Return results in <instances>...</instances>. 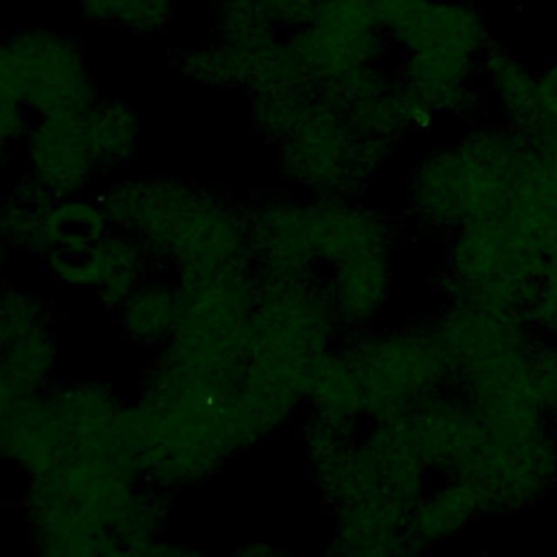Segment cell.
Instances as JSON below:
<instances>
[{
  "label": "cell",
  "mask_w": 557,
  "mask_h": 557,
  "mask_svg": "<svg viewBox=\"0 0 557 557\" xmlns=\"http://www.w3.org/2000/svg\"><path fill=\"white\" fill-rule=\"evenodd\" d=\"M537 85H540V91H557V57L548 59L537 70Z\"/></svg>",
  "instance_id": "33"
},
{
  "label": "cell",
  "mask_w": 557,
  "mask_h": 557,
  "mask_svg": "<svg viewBox=\"0 0 557 557\" xmlns=\"http://www.w3.org/2000/svg\"><path fill=\"white\" fill-rule=\"evenodd\" d=\"M39 557H126V544L100 542V544H83V546H65V548H41Z\"/></svg>",
  "instance_id": "31"
},
{
  "label": "cell",
  "mask_w": 557,
  "mask_h": 557,
  "mask_svg": "<svg viewBox=\"0 0 557 557\" xmlns=\"http://www.w3.org/2000/svg\"><path fill=\"white\" fill-rule=\"evenodd\" d=\"M453 479L474 492L483 513L535 505L557 481L555 426L487 431L481 448Z\"/></svg>",
  "instance_id": "6"
},
{
  "label": "cell",
  "mask_w": 557,
  "mask_h": 557,
  "mask_svg": "<svg viewBox=\"0 0 557 557\" xmlns=\"http://www.w3.org/2000/svg\"><path fill=\"white\" fill-rule=\"evenodd\" d=\"M152 265L154 259L137 239L113 228L87 252L46 268L59 283L96 292L100 302L117 309L152 274Z\"/></svg>",
  "instance_id": "13"
},
{
  "label": "cell",
  "mask_w": 557,
  "mask_h": 557,
  "mask_svg": "<svg viewBox=\"0 0 557 557\" xmlns=\"http://www.w3.org/2000/svg\"><path fill=\"white\" fill-rule=\"evenodd\" d=\"M429 2L431 0H374L376 22L392 46L416 22Z\"/></svg>",
  "instance_id": "29"
},
{
  "label": "cell",
  "mask_w": 557,
  "mask_h": 557,
  "mask_svg": "<svg viewBox=\"0 0 557 557\" xmlns=\"http://www.w3.org/2000/svg\"><path fill=\"white\" fill-rule=\"evenodd\" d=\"M542 122L557 124V91H540Z\"/></svg>",
  "instance_id": "34"
},
{
  "label": "cell",
  "mask_w": 557,
  "mask_h": 557,
  "mask_svg": "<svg viewBox=\"0 0 557 557\" xmlns=\"http://www.w3.org/2000/svg\"><path fill=\"white\" fill-rule=\"evenodd\" d=\"M527 376L531 389L550 420L557 426V344L537 339L531 344L527 355Z\"/></svg>",
  "instance_id": "27"
},
{
  "label": "cell",
  "mask_w": 557,
  "mask_h": 557,
  "mask_svg": "<svg viewBox=\"0 0 557 557\" xmlns=\"http://www.w3.org/2000/svg\"><path fill=\"white\" fill-rule=\"evenodd\" d=\"M309 237L318 274L352 257L392 255L398 226L387 213L361 200L309 198Z\"/></svg>",
  "instance_id": "12"
},
{
  "label": "cell",
  "mask_w": 557,
  "mask_h": 557,
  "mask_svg": "<svg viewBox=\"0 0 557 557\" xmlns=\"http://www.w3.org/2000/svg\"><path fill=\"white\" fill-rule=\"evenodd\" d=\"M7 250H11V244H9V239H7V235H4V228H2V224H0V265H2V261H4Z\"/></svg>",
  "instance_id": "35"
},
{
  "label": "cell",
  "mask_w": 557,
  "mask_h": 557,
  "mask_svg": "<svg viewBox=\"0 0 557 557\" xmlns=\"http://www.w3.org/2000/svg\"><path fill=\"white\" fill-rule=\"evenodd\" d=\"M263 17L285 35L311 24L320 0H255Z\"/></svg>",
  "instance_id": "28"
},
{
  "label": "cell",
  "mask_w": 557,
  "mask_h": 557,
  "mask_svg": "<svg viewBox=\"0 0 557 557\" xmlns=\"http://www.w3.org/2000/svg\"><path fill=\"white\" fill-rule=\"evenodd\" d=\"M305 400L311 405V418L333 426L357 429L366 418L359 381L339 350H326L313 361Z\"/></svg>",
  "instance_id": "18"
},
{
  "label": "cell",
  "mask_w": 557,
  "mask_h": 557,
  "mask_svg": "<svg viewBox=\"0 0 557 557\" xmlns=\"http://www.w3.org/2000/svg\"><path fill=\"white\" fill-rule=\"evenodd\" d=\"M200 2H218V4H220L222 0H200Z\"/></svg>",
  "instance_id": "37"
},
{
  "label": "cell",
  "mask_w": 557,
  "mask_h": 557,
  "mask_svg": "<svg viewBox=\"0 0 557 557\" xmlns=\"http://www.w3.org/2000/svg\"><path fill=\"white\" fill-rule=\"evenodd\" d=\"M537 339L557 344V246L548 252L535 292L522 313Z\"/></svg>",
  "instance_id": "26"
},
{
  "label": "cell",
  "mask_w": 557,
  "mask_h": 557,
  "mask_svg": "<svg viewBox=\"0 0 557 557\" xmlns=\"http://www.w3.org/2000/svg\"><path fill=\"white\" fill-rule=\"evenodd\" d=\"M4 41L28 113L74 115L98 100L83 48L67 35L50 28H22Z\"/></svg>",
  "instance_id": "8"
},
{
  "label": "cell",
  "mask_w": 557,
  "mask_h": 557,
  "mask_svg": "<svg viewBox=\"0 0 557 557\" xmlns=\"http://www.w3.org/2000/svg\"><path fill=\"white\" fill-rule=\"evenodd\" d=\"M85 115L104 172L133 163L139 150V120L135 111L120 100H96Z\"/></svg>",
  "instance_id": "21"
},
{
  "label": "cell",
  "mask_w": 557,
  "mask_h": 557,
  "mask_svg": "<svg viewBox=\"0 0 557 557\" xmlns=\"http://www.w3.org/2000/svg\"><path fill=\"white\" fill-rule=\"evenodd\" d=\"M555 246L557 215L507 205L448 237L437 289L448 305L492 307L522 318Z\"/></svg>",
  "instance_id": "3"
},
{
  "label": "cell",
  "mask_w": 557,
  "mask_h": 557,
  "mask_svg": "<svg viewBox=\"0 0 557 557\" xmlns=\"http://www.w3.org/2000/svg\"><path fill=\"white\" fill-rule=\"evenodd\" d=\"M28 126L30 113L22 98L13 57L7 41H0V146L7 148L13 139L24 137Z\"/></svg>",
  "instance_id": "25"
},
{
  "label": "cell",
  "mask_w": 557,
  "mask_h": 557,
  "mask_svg": "<svg viewBox=\"0 0 557 557\" xmlns=\"http://www.w3.org/2000/svg\"><path fill=\"white\" fill-rule=\"evenodd\" d=\"M339 352L359 381L370 420L398 416L437 392L453 389V361L433 322L370 326L352 333Z\"/></svg>",
  "instance_id": "4"
},
{
  "label": "cell",
  "mask_w": 557,
  "mask_h": 557,
  "mask_svg": "<svg viewBox=\"0 0 557 557\" xmlns=\"http://www.w3.org/2000/svg\"><path fill=\"white\" fill-rule=\"evenodd\" d=\"M30 398L33 396H26L20 389H15L11 385V381L0 372V457H4L11 431H13L15 422H17L24 405Z\"/></svg>",
  "instance_id": "30"
},
{
  "label": "cell",
  "mask_w": 557,
  "mask_h": 557,
  "mask_svg": "<svg viewBox=\"0 0 557 557\" xmlns=\"http://www.w3.org/2000/svg\"><path fill=\"white\" fill-rule=\"evenodd\" d=\"M57 368L50 311L30 292L0 289V372L15 389L37 396L48 389Z\"/></svg>",
  "instance_id": "10"
},
{
  "label": "cell",
  "mask_w": 557,
  "mask_h": 557,
  "mask_svg": "<svg viewBox=\"0 0 557 557\" xmlns=\"http://www.w3.org/2000/svg\"><path fill=\"white\" fill-rule=\"evenodd\" d=\"M392 255H361L326 270L322 281L342 329L350 333L379 322L392 298Z\"/></svg>",
  "instance_id": "15"
},
{
  "label": "cell",
  "mask_w": 557,
  "mask_h": 557,
  "mask_svg": "<svg viewBox=\"0 0 557 557\" xmlns=\"http://www.w3.org/2000/svg\"><path fill=\"white\" fill-rule=\"evenodd\" d=\"M228 557H281L272 544L255 542V544H242L231 550Z\"/></svg>",
  "instance_id": "32"
},
{
  "label": "cell",
  "mask_w": 557,
  "mask_h": 557,
  "mask_svg": "<svg viewBox=\"0 0 557 557\" xmlns=\"http://www.w3.org/2000/svg\"><path fill=\"white\" fill-rule=\"evenodd\" d=\"M78 13L91 24L126 28L152 37L163 33L176 13V0H74Z\"/></svg>",
  "instance_id": "22"
},
{
  "label": "cell",
  "mask_w": 557,
  "mask_h": 557,
  "mask_svg": "<svg viewBox=\"0 0 557 557\" xmlns=\"http://www.w3.org/2000/svg\"><path fill=\"white\" fill-rule=\"evenodd\" d=\"M115 311L131 342L165 346L174 337L181 318L178 285L150 274Z\"/></svg>",
  "instance_id": "20"
},
{
  "label": "cell",
  "mask_w": 557,
  "mask_h": 557,
  "mask_svg": "<svg viewBox=\"0 0 557 557\" xmlns=\"http://www.w3.org/2000/svg\"><path fill=\"white\" fill-rule=\"evenodd\" d=\"M485 15L461 0H431L416 22L396 39L400 54H444L481 61L492 46Z\"/></svg>",
  "instance_id": "14"
},
{
  "label": "cell",
  "mask_w": 557,
  "mask_h": 557,
  "mask_svg": "<svg viewBox=\"0 0 557 557\" xmlns=\"http://www.w3.org/2000/svg\"><path fill=\"white\" fill-rule=\"evenodd\" d=\"M524 157V133L505 122H470L453 144L426 150L405 185L409 224L435 237L500 213Z\"/></svg>",
  "instance_id": "2"
},
{
  "label": "cell",
  "mask_w": 557,
  "mask_h": 557,
  "mask_svg": "<svg viewBox=\"0 0 557 557\" xmlns=\"http://www.w3.org/2000/svg\"><path fill=\"white\" fill-rule=\"evenodd\" d=\"M520 172L557 202V124H540L524 133Z\"/></svg>",
  "instance_id": "24"
},
{
  "label": "cell",
  "mask_w": 557,
  "mask_h": 557,
  "mask_svg": "<svg viewBox=\"0 0 557 557\" xmlns=\"http://www.w3.org/2000/svg\"><path fill=\"white\" fill-rule=\"evenodd\" d=\"M398 418L429 472H442L448 479L474 457L487 433L468 400L450 389L416 403Z\"/></svg>",
  "instance_id": "11"
},
{
  "label": "cell",
  "mask_w": 557,
  "mask_h": 557,
  "mask_svg": "<svg viewBox=\"0 0 557 557\" xmlns=\"http://www.w3.org/2000/svg\"><path fill=\"white\" fill-rule=\"evenodd\" d=\"M111 231V220L98 198H50L35 222L26 250L50 265L87 252Z\"/></svg>",
  "instance_id": "16"
},
{
  "label": "cell",
  "mask_w": 557,
  "mask_h": 557,
  "mask_svg": "<svg viewBox=\"0 0 557 557\" xmlns=\"http://www.w3.org/2000/svg\"><path fill=\"white\" fill-rule=\"evenodd\" d=\"M479 81L485 98L496 104L500 122L522 133L544 124L537 72L516 52L494 41L481 59Z\"/></svg>",
  "instance_id": "17"
},
{
  "label": "cell",
  "mask_w": 557,
  "mask_h": 557,
  "mask_svg": "<svg viewBox=\"0 0 557 557\" xmlns=\"http://www.w3.org/2000/svg\"><path fill=\"white\" fill-rule=\"evenodd\" d=\"M398 141L359 139L339 109L315 98L309 113L276 144L278 176L309 198L359 200Z\"/></svg>",
  "instance_id": "5"
},
{
  "label": "cell",
  "mask_w": 557,
  "mask_h": 557,
  "mask_svg": "<svg viewBox=\"0 0 557 557\" xmlns=\"http://www.w3.org/2000/svg\"><path fill=\"white\" fill-rule=\"evenodd\" d=\"M4 150H7V148H4V146H0V161H2V157H4Z\"/></svg>",
  "instance_id": "36"
},
{
  "label": "cell",
  "mask_w": 557,
  "mask_h": 557,
  "mask_svg": "<svg viewBox=\"0 0 557 557\" xmlns=\"http://www.w3.org/2000/svg\"><path fill=\"white\" fill-rule=\"evenodd\" d=\"M178 70L196 83L218 89H248L250 72L237 54L218 41L183 46L176 50Z\"/></svg>",
  "instance_id": "23"
},
{
  "label": "cell",
  "mask_w": 557,
  "mask_h": 557,
  "mask_svg": "<svg viewBox=\"0 0 557 557\" xmlns=\"http://www.w3.org/2000/svg\"><path fill=\"white\" fill-rule=\"evenodd\" d=\"M481 513L474 492L466 483L448 479L444 485L426 490L409 511L407 533L422 550H426L429 546L457 537Z\"/></svg>",
  "instance_id": "19"
},
{
  "label": "cell",
  "mask_w": 557,
  "mask_h": 557,
  "mask_svg": "<svg viewBox=\"0 0 557 557\" xmlns=\"http://www.w3.org/2000/svg\"><path fill=\"white\" fill-rule=\"evenodd\" d=\"M85 111L37 117L24 135L26 178L50 198L81 196L104 172Z\"/></svg>",
  "instance_id": "9"
},
{
  "label": "cell",
  "mask_w": 557,
  "mask_h": 557,
  "mask_svg": "<svg viewBox=\"0 0 557 557\" xmlns=\"http://www.w3.org/2000/svg\"><path fill=\"white\" fill-rule=\"evenodd\" d=\"M111 226L178 274L252 268L246 209L176 176L113 181L100 196Z\"/></svg>",
  "instance_id": "1"
},
{
  "label": "cell",
  "mask_w": 557,
  "mask_h": 557,
  "mask_svg": "<svg viewBox=\"0 0 557 557\" xmlns=\"http://www.w3.org/2000/svg\"><path fill=\"white\" fill-rule=\"evenodd\" d=\"M285 46L315 94L361 67L383 65L394 48L376 22L374 0H320L311 24L285 35Z\"/></svg>",
  "instance_id": "7"
}]
</instances>
